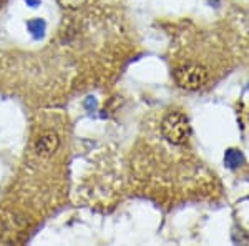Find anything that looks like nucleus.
Segmentation results:
<instances>
[{
  "label": "nucleus",
  "instance_id": "obj_1",
  "mask_svg": "<svg viewBox=\"0 0 249 246\" xmlns=\"http://www.w3.org/2000/svg\"><path fill=\"white\" fill-rule=\"evenodd\" d=\"M161 133L171 145H183L191 135V125L188 116L181 112H170L161 122Z\"/></svg>",
  "mask_w": 249,
  "mask_h": 246
},
{
  "label": "nucleus",
  "instance_id": "obj_2",
  "mask_svg": "<svg viewBox=\"0 0 249 246\" xmlns=\"http://www.w3.org/2000/svg\"><path fill=\"white\" fill-rule=\"evenodd\" d=\"M173 76H175V82L179 88L193 92L206 85L208 78H210V72L206 67L198 65V63H188V65L176 68Z\"/></svg>",
  "mask_w": 249,
  "mask_h": 246
},
{
  "label": "nucleus",
  "instance_id": "obj_3",
  "mask_svg": "<svg viewBox=\"0 0 249 246\" xmlns=\"http://www.w3.org/2000/svg\"><path fill=\"white\" fill-rule=\"evenodd\" d=\"M60 147V138L55 132H43L35 142V151L40 156H52Z\"/></svg>",
  "mask_w": 249,
  "mask_h": 246
},
{
  "label": "nucleus",
  "instance_id": "obj_4",
  "mask_svg": "<svg viewBox=\"0 0 249 246\" xmlns=\"http://www.w3.org/2000/svg\"><path fill=\"white\" fill-rule=\"evenodd\" d=\"M29 30L32 32V35H34L35 38L43 37V34H45V22H43V20H40V19L30 20V22H29Z\"/></svg>",
  "mask_w": 249,
  "mask_h": 246
},
{
  "label": "nucleus",
  "instance_id": "obj_5",
  "mask_svg": "<svg viewBox=\"0 0 249 246\" xmlns=\"http://www.w3.org/2000/svg\"><path fill=\"white\" fill-rule=\"evenodd\" d=\"M226 165L228 167H231V168H236V167H239L241 163H243V156H241V153L239 151H236V150H230L226 153Z\"/></svg>",
  "mask_w": 249,
  "mask_h": 246
},
{
  "label": "nucleus",
  "instance_id": "obj_6",
  "mask_svg": "<svg viewBox=\"0 0 249 246\" xmlns=\"http://www.w3.org/2000/svg\"><path fill=\"white\" fill-rule=\"evenodd\" d=\"M57 2L60 7H63L67 10H77L82 5H85L87 0H57Z\"/></svg>",
  "mask_w": 249,
  "mask_h": 246
},
{
  "label": "nucleus",
  "instance_id": "obj_7",
  "mask_svg": "<svg viewBox=\"0 0 249 246\" xmlns=\"http://www.w3.org/2000/svg\"><path fill=\"white\" fill-rule=\"evenodd\" d=\"M25 2H27V5H30V7H37L40 3V0H25Z\"/></svg>",
  "mask_w": 249,
  "mask_h": 246
}]
</instances>
